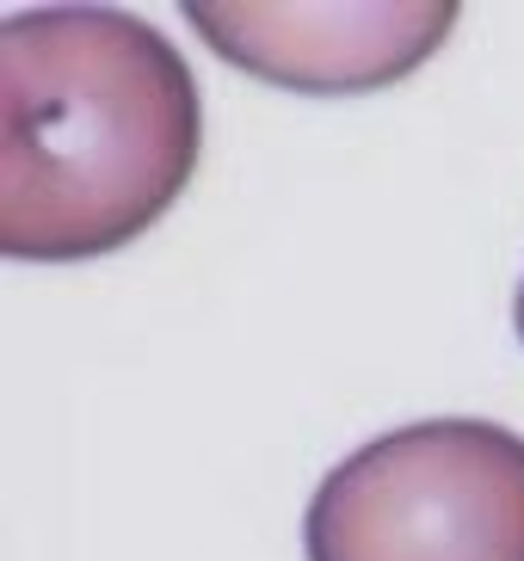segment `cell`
Here are the masks:
<instances>
[{"instance_id":"cell-1","label":"cell","mask_w":524,"mask_h":561,"mask_svg":"<svg viewBox=\"0 0 524 561\" xmlns=\"http://www.w3.org/2000/svg\"><path fill=\"white\" fill-rule=\"evenodd\" d=\"M204 105L185 56L124 7L0 19V253L99 260L185 192Z\"/></svg>"},{"instance_id":"cell-3","label":"cell","mask_w":524,"mask_h":561,"mask_svg":"<svg viewBox=\"0 0 524 561\" xmlns=\"http://www.w3.org/2000/svg\"><path fill=\"white\" fill-rule=\"evenodd\" d=\"M185 19L223 62L303 93H364L426 62L457 32L451 0L420 7H229L192 0Z\"/></svg>"},{"instance_id":"cell-4","label":"cell","mask_w":524,"mask_h":561,"mask_svg":"<svg viewBox=\"0 0 524 561\" xmlns=\"http://www.w3.org/2000/svg\"><path fill=\"white\" fill-rule=\"evenodd\" d=\"M512 321H519V340H524V284H519V302H512Z\"/></svg>"},{"instance_id":"cell-2","label":"cell","mask_w":524,"mask_h":561,"mask_svg":"<svg viewBox=\"0 0 524 561\" xmlns=\"http://www.w3.org/2000/svg\"><path fill=\"white\" fill-rule=\"evenodd\" d=\"M309 561H524V438L413 420L333 462L303 512Z\"/></svg>"}]
</instances>
